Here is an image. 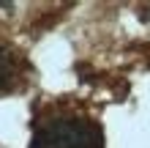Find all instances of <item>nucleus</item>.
Listing matches in <instances>:
<instances>
[{
	"label": "nucleus",
	"instance_id": "nucleus-2",
	"mask_svg": "<svg viewBox=\"0 0 150 148\" xmlns=\"http://www.w3.org/2000/svg\"><path fill=\"white\" fill-rule=\"evenodd\" d=\"M14 80H16V55L6 44H0V91L11 88Z\"/></svg>",
	"mask_w": 150,
	"mask_h": 148
},
{
	"label": "nucleus",
	"instance_id": "nucleus-1",
	"mask_svg": "<svg viewBox=\"0 0 150 148\" xmlns=\"http://www.w3.org/2000/svg\"><path fill=\"white\" fill-rule=\"evenodd\" d=\"M28 148H104V132L90 115L60 110L36 124Z\"/></svg>",
	"mask_w": 150,
	"mask_h": 148
}]
</instances>
